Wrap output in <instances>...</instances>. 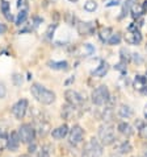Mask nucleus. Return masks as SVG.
I'll return each instance as SVG.
<instances>
[{
	"mask_svg": "<svg viewBox=\"0 0 147 157\" xmlns=\"http://www.w3.org/2000/svg\"><path fill=\"white\" fill-rule=\"evenodd\" d=\"M30 91H32V95L36 98L38 102L42 103V104H51L55 100V94L53 91L45 89L44 86L38 85V83H34L30 87Z\"/></svg>",
	"mask_w": 147,
	"mask_h": 157,
	"instance_id": "1",
	"label": "nucleus"
},
{
	"mask_svg": "<svg viewBox=\"0 0 147 157\" xmlns=\"http://www.w3.org/2000/svg\"><path fill=\"white\" fill-rule=\"evenodd\" d=\"M99 139L102 145H110L116 140L114 135V127L110 123H105L99 128Z\"/></svg>",
	"mask_w": 147,
	"mask_h": 157,
	"instance_id": "2",
	"label": "nucleus"
},
{
	"mask_svg": "<svg viewBox=\"0 0 147 157\" xmlns=\"http://www.w3.org/2000/svg\"><path fill=\"white\" fill-rule=\"evenodd\" d=\"M101 155H102L101 144L97 141V139L92 137L85 144L84 151H83V157H101Z\"/></svg>",
	"mask_w": 147,
	"mask_h": 157,
	"instance_id": "3",
	"label": "nucleus"
},
{
	"mask_svg": "<svg viewBox=\"0 0 147 157\" xmlns=\"http://www.w3.org/2000/svg\"><path fill=\"white\" fill-rule=\"evenodd\" d=\"M110 95H109V90L106 86H99L97 89H95L92 91V102L97 106H102V104L108 103Z\"/></svg>",
	"mask_w": 147,
	"mask_h": 157,
	"instance_id": "4",
	"label": "nucleus"
},
{
	"mask_svg": "<svg viewBox=\"0 0 147 157\" xmlns=\"http://www.w3.org/2000/svg\"><path fill=\"white\" fill-rule=\"evenodd\" d=\"M19 137H20V141H23L25 144H30L34 141L36 139V129L32 124H23L21 127L19 128Z\"/></svg>",
	"mask_w": 147,
	"mask_h": 157,
	"instance_id": "5",
	"label": "nucleus"
},
{
	"mask_svg": "<svg viewBox=\"0 0 147 157\" xmlns=\"http://www.w3.org/2000/svg\"><path fill=\"white\" fill-rule=\"evenodd\" d=\"M27 110H28V100L27 99H20L13 107H12V114L15 115L16 119L21 120L23 117L27 114Z\"/></svg>",
	"mask_w": 147,
	"mask_h": 157,
	"instance_id": "6",
	"label": "nucleus"
},
{
	"mask_svg": "<svg viewBox=\"0 0 147 157\" xmlns=\"http://www.w3.org/2000/svg\"><path fill=\"white\" fill-rule=\"evenodd\" d=\"M64 97H66V100L68 102V104H71L74 107H79L83 104V97L75 90H67L64 93Z\"/></svg>",
	"mask_w": 147,
	"mask_h": 157,
	"instance_id": "7",
	"label": "nucleus"
},
{
	"mask_svg": "<svg viewBox=\"0 0 147 157\" xmlns=\"http://www.w3.org/2000/svg\"><path fill=\"white\" fill-rule=\"evenodd\" d=\"M83 136H84L83 128L80 125H74L70 131V133H68V140L74 145H77V144L81 143V140H83Z\"/></svg>",
	"mask_w": 147,
	"mask_h": 157,
	"instance_id": "8",
	"label": "nucleus"
},
{
	"mask_svg": "<svg viewBox=\"0 0 147 157\" xmlns=\"http://www.w3.org/2000/svg\"><path fill=\"white\" fill-rule=\"evenodd\" d=\"M20 147V137L17 132H11V135L8 136V143H7V148L11 152H16Z\"/></svg>",
	"mask_w": 147,
	"mask_h": 157,
	"instance_id": "9",
	"label": "nucleus"
},
{
	"mask_svg": "<svg viewBox=\"0 0 147 157\" xmlns=\"http://www.w3.org/2000/svg\"><path fill=\"white\" fill-rule=\"evenodd\" d=\"M142 41V34L138 29L135 30H129V33L126 34V42L131 44V45H137Z\"/></svg>",
	"mask_w": 147,
	"mask_h": 157,
	"instance_id": "10",
	"label": "nucleus"
},
{
	"mask_svg": "<svg viewBox=\"0 0 147 157\" xmlns=\"http://www.w3.org/2000/svg\"><path fill=\"white\" fill-rule=\"evenodd\" d=\"M51 135H53V137H54V139H57V140H60V139L66 137L67 135H68V127H67L66 124L60 125V127L53 129V132H51Z\"/></svg>",
	"mask_w": 147,
	"mask_h": 157,
	"instance_id": "11",
	"label": "nucleus"
},
{
	"mask_svg": "<svg viewBox=\"0 0 147 157\" xmlns=\"http://www.w3.org/2000/svg\"><path fill=\"white\" fill-rule=\"evenodd\" d=\"M108 70H109V65H108L105 61H101L100 66H99L96 70H93L92 74H93L95 77H104L108 73Z\"/></svg>",
	"mask_w": 147,
	"mask_h": 157,
	"instance_id": "12",
	"label": "nucleus"
},
{
	"mask_svg": "<svg viewBox=\"0 0 147 157\" xmlns=\"http://www.w3.org/2000/svg\"><path fill=\"white\" fill-rule=\"evenodd\" d=\"M118 131L122 135H125V136H127V137L131 136L133 132H134L133 128H131V125L129 124V123H125V121H122V123L118 124Z\"/></svg>",
	"mask_w": 147,
	"mask_h": 157,
	"instance_id": "13",
	"label": "nucleus"
},
{
	"mask_svg": "<svg viewBox=\"0 0 147 157\" xmlns=\"http://www.w3.org/2000/svg\"><path fill=\"white\" fill-rule=\"evenodd\" d=\"M47 65H49L50 69H54V70H66V69L68 67V63L66 62V61H59V62L50 61Z\"/></svg>",
	"mask_w": 147,
	"mask_h": 157,
	"instance_id": "14",
	"label": "nucleus"
},
{
	"mask_svg": "<svg viewBox=\"0 0 147 157\" xmlns=\"http://www.w3.org/2000/svg\"><path fill=\"white\" fill-rule=\"evenodd\" d=\"M0 7H2V11H3V13H4V16H5L7 20L11 21L12 19H13L12 15H11V11H9V3L5 2V0H2V2H0Z\"/></svg>",
	"mask_w": 147,
	"mask_h": 157,
	"instance_id": "15",
	"label": "nucleus"
},
{
	"mask_svg": "<svg viewBox=\"0 0 147 157\" xmlns=\"http://www.w3.org/2000/svg\"><path fill=\"white\" fill-rule=\"evenodd\" d=\"M79 33L80 34H88V33H92V23H80L79 27Z\"/></svg>",
	"mask_w": 147,
	"mask_h": 157,
	"instance_id": "16",
	"label": "nucleus"
},
{
	"mask_svg": "<svg viewBox=\"0 0 147 157\" xmlns=\"http://www.w3.org/2000/svg\"><path fill=\"white\" fill-rule=\"evenodd\" d=\"M118 115L121 116V117H130V116H133V110L129 106H121L120 107V110H118Z\"/></svg>",
	"mask_w": 147,
	"mask_h": 157,
	"instance_id": "17",
	"label": "nucleus"
},
{
	"mask_svg": "<svg viewBox=\"0 0 147 157\" xmlns=\"http://www.w3.org/2000/svg\"><path fill=\"white\" fill-rule=\"evenodd\" d=\"M49 124L46 123V121H40V123H38V133H40V136H45V135L49 132Z\"/></svg>",
	"mask_w": 147,
	"mask_h": 157,
	"instance_id": "18",
	"label": "nucleus"
},
{
	"mask_svg": "<svg viewBox=\"0 0 147 157\" xmlns=\"http://www.w3.org/2000/svg\"><path fill=\"white\" fill-rule=\"evenodd\" d=\"M146 77L143 75H137L135 77V81H134V86H135V89H143L146 86Z\"/></svg>",
	"mask_w": 147,
	"mask_h": 157,
	"instance_id": "19",
	"label": "nucleus"
},
{
	"mask_svg": "<svg viewBox=\"0 0 147 157\" xmlns=\"http://www.w3.org/2000/svg\"><path fill=\"white\" fill-rule=\"evenodd\" d=\"M142 13H143V10H142V7L138 6V4L135 3V4H134V6L131 7V16L134 17V19H139Z\"/></svg>",
	"mask_w": 147,
	"mask_h": 157,
	"instance_id": "20",
	"label": "nucleus"
},
{
	"mask_svg": "<svg viewBox=\"0 0 147 157\" xmlns=\"http://www.w3.org/2000/svg\"><path fill=\"white\" fill-rule=\"evenodd\" d=\"M28 17V11H20L19 15L16 17V25H21L25 23V20H27Z\"/></svg>",
	"mask_w": 147,
	"mask_h": 157,
	"instance_id": "21",
	"label": "nucleus"
},
{
	"mask_svg": "<svg viewBox=\"0 0 147 157\" xmlns=\"http://www.w3.org/2000/svg\"><path fill=\"white\" fill-rule=\"evenodd\" d=\"M118 152H120V153H122V155L131 152V145H130V143H127V141L122 143V144H121V145L118 147Z\"/></svg>",
	"mask_w": 147,
	"mask_h": 157,
	"instance_id": "22",
	"label": "nucleus"
},
{
	"mask_svg": "<svg viewBox=\"0 0 147 157\" xmlns=\"http://www.w3.org/2000/svg\"><path fill=\"white\" fill-rule=\"evenodd\" d=\"M112 29L110 28H102L101 29V32H100V38L102 41H108L110 38V36H112Z\"/></svg>",
	"mask_w": 147,
	"mask_h": 157,
	"instance_id": "23",
	"label": "nucleus"
},
{
	"mask_svg": "<svg viewBox=\"0 0 147 157\" xmlns=\"http://www.w3.org/2000/svg\"><path fill=\"white\" fill-rule=\"evenodd\" d=\"M135 3H137V0H126V2H125V6H124L122 16H121V17H124L125 15H126V12H127L129 10H131V7H133Z\"/></svg>",
	"mask_w": 147,
	"mask_h": 157,
	"instance_id": "24",
	"label": "nucleus"
},
{
	"mask_svg": "<svg viewBox=\"0 0 147 157\" xmlns=\"http://www.w3.org/2000/svg\"><path fill=\"white\" fill-rule=\"evenodd\" d=\"M120 41H121V36H120V33L112 34L110 38L108 40V42H109V45H117V44H120Z\"/></svg>",
	"mask_w": 147,
	"mask_h": 157,
	"instance_id": "25",
	"label": "nucleus"
},
{
	"mask_svg": "<svg viewBox=\"0 0 147 157\" xmlns=\"http://www.w3.org/2000/svg\"><path fill=\"white\" fill-rule=\"evenodd\" d=\"M96 8H97V4L95 3V2H87V3L84 4V10H85V11H88V12L96 11Z\"/></svg>",
	"mask_w": 147,
	"mask_h": 157,
	"instance_id": "26",
	"label": "nucleus"
},
{
	"mask_svg": "<svg viewBox=\"0 0 147 157\" xmlns=\"http://www.w3.org/2000/svg\"><path fill=\"white\" fill-rule=\"evenodd\" d=\"M7 143H8V136H5V135H0V151L5 149Z\"/></svg>",
	"mask_w": 147,
	"mask_h": 157,
	"instance_id": "27",
	"label": "nucleus"
},
{
	"mask_svg": "<svg viewBox=\"0 0 147 157\" xmlns=\"http://www.w3.org/2000/svg\"><path fill=\"white\" fill-rule=\"evenodd\" d=\"M17 8H19L20 11H28L27 0H17Z\"/></svg>",
	"mask_w": 147,
	"mask_h": 157,
	"instance_id": "28",
	"label": "nucleus"
},
{
	"mask_svg": "<svg viewBox=\"0 0 147 157\" xmlns=\"http://www.w3.org/2000/svg\"><path fill=\"white\" fill-rule=\"evenodd\" d=\"M139 136L142 139H147V124H142L139 127Z\"/></svg>",
	"mask_w": 147,
	"mask_h": 157,
	"instance_id": "29",
	"label": "nucleus"
},
{
	"mask_svg": "<svg viewBox=\"0 0 147 157\" xmlns=\"http://www.w3.org/2000/svg\"><path fill=\"white\" fill-rule=\"evenodd\" d=\"M7 95V89L4 83H0V99H3Z\"/></svg>",
	"mask_w": 147,
	"mask_h": 157,
	"instance_id": "30",
	"label": "nucleus"
},
{
	"mask_svg": "<svg viewBox=\"0 0 147 157\" xmlns=\"http://www.w3.org/2000/svg\"><path fill=\"white\" fill-rule=\"evenodd\" d=\"M13 82H15L16 86H20L21 83H23V78H21L19 74H15V75H13Z\"/></svg>",
	"mask_w": 147,
	"mask_h": 157,
	"instance_id": "31",
	"label": "nucleus"
},
{
	"mask_svg": "<svg viewBox=\"0 0 147 157\" xmlns=\"http://www.w3.org/2000/svg\"><path fill=\"white\" fill-rule=\"evenodd\" d=\"M121 54H122V61H125V62H126V61L130 58V57L127 56V54H129L127 49H125V48H124V49H121Z\"/></svg>",
	"mask_w": 147,
	"mask_h": 157,
	"instance_id": "32",
	"label": "nucleus"
},
{
	"mask_svg": "<svg viewBox=\"0 0 147 157\" xmlns=\"http://www.w3.org/2000/svg\"><path fill=\"white\" fill-rule=\"evenodd\" d=\"M124 65H125V61H121V62L117 65V66H114V67L117 69V70H121L122 73H126V67H125Z\"/></svg>",
	"mask_w": 147,
	"mask_h": 157,
	"instance_id": "33",
	"label": "nucleus"
},
{
	"mask_svg": "<svg viewBox=\"0 0 147 157\" xmlns=\"http://www.w3.org/2000/svg\"><path fill=\"white\" fill-rule=\"evenodd\" d=\"M55 28H57V24H54V25H51V27L49 28V29H47V32H46V34H47V37H51V36H53V34H51V33H54V29Z\"/></svg>",
	"mask_w": 147,
	"mask_h": 157,
	"instance_id": "34",
	"label": "nucleus"
},
{
	"mask_svg": "<svg viewBox=\"0 0 147 157\" xmlns=\"http://www.w3.org/2000/svg\"><path fill=\"white\" fill-rule=\"evenodd\" d=\"M38 157H50V156H49V152H47L46 149H40Z\"/></svg>",
	"mask_w": 147,
	"mask_h": 157,
	"instance_id": "35",
	"label": "nucleus"
},
{
	"mask_svg": "<svg viewBox=\"0 0 147 157\" xmlns=\"http://www.w3.org/2000/svg\"><path fill=\"white\" fill-rule=\"evenodd\" d=\"M5 25H4V24H0V34H3L4 32H5Z\"/></svg>",
	"mask_w": 147,
	"mask_h": 157,
	"instance_id": "36",
	"label": "nucleus"
},
{
	"mask_svg": "<svg viewBox=\"0 0 147 157\" xmlns=\"http://www.w3.org/2000/svg\"><path fill=\"white\" fill-rule=\"evenodd\" d=\"M142 10H143V12H147V0H145L142 4Z\"/></svg>",
	"mask_w": 147,
	"mask_h": 157,
	"instance_id": "37",
	"label": "nucleus"
},
{
	"mask_svg": "<svg viewBox=\"0 0 147 157\" xmlns=\"http://www.w3.org/2000/svg\"><path fill=\"white\" fill-rule=\"evenodd\" d=\"M118 4H120L118 0H114V2H112V3L108 4V7H112V6H118Z\"/></svg>",
	"mask_w": 147,
	"mask_h": 157,
	"instance_id": "38",
	"label": "nucleus"
},
{
	"mask_svg": "<svg viewBox=\"0 0 147 157\" xmlns=\"http://www.w3.org/2000/svg\"><path fill=\"white\" fill-rule=\"evenodd\" d=\"M143 93H145V94H147V86H145V87H143Z\"/></svg>",
	"mask_w": 147,
	"mask_h": 157,
	"instance_id": "39",
	"label": "nucleus"
},
{
	"mask_svg": "<svg viewBox=\"0 0 147 157\" xmlns=\"http://www.w3.org/2000/svg\"><path fill=\"white\" fill-rule=\"evenodd\" d=\"M110 157H120V156H117V155H112Z\"/></svg>",
	"mask_w": 147,
	"mask_h": 157,
	"instance_id": "40",
	"label": "nucleus"
},
{
	"mask_svg": "<svg viewBox=\"0 0 147 157\" xmlns=\"http://www.w3.org/2000/svg\"><path fill=\"white\" fill-rule=\"evenodd\" d=\"M21 157H30V156H28V155H23V156H21Z\"/></svg>",
	"mask_w": 147,
	"mask_h": 157,
	"instance_id": "41",
	"label": "nucleus"
},
{
	"mask_svg": "<svg viewBox=\"0 0 147 157\" xmlns=\"http://www.w3.org/2000/svg\"><path fill=\"white\" fill-rule=\"evenodd\" d=\"M70 2H72V3H75V2H77V0H70Z\"/></svg>",
	"mask_w": 147,
	"mask_h": 157,
	"instance_id": "42",
	"label": "nucleus"
},
{
	"mask_svg": "<svg viewBox=\"0 0 147 157\" xmlns=\"http://www.w3.org/2000/svg\"><path fill=\"white\" fill-rule=\"evenodd\" d=\"M145 157H147V156H145Z\"/></svg>",
	"mask_w": 147,
	"mask_h": 157,
	"instance_id": "43",
	"label": "nucleus"
}]
</instances>
